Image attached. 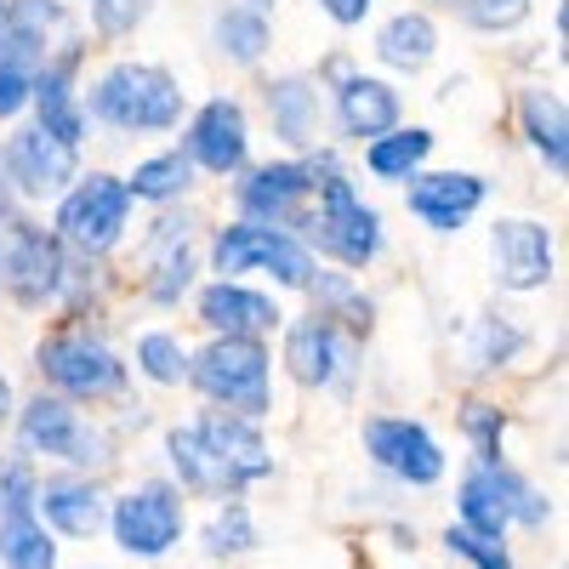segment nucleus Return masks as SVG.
Instances as JSON below:
<instances>
[{
  "mask_svg": "<svg viewBox=\"0 0 569 569\" xmlns=\"http://www.w3.org/2000/svg\"><path fill=\"white\" fill-rule=\"evenodd\" d=\"M308 177H313V200L297 217V240L313 257H330L337 268H370L382 257V211L359 200L353 177L342 171L337 149H308Z\"/></svg>",
  "mask_w": 569,
  "mask_h": 569,
  "instance_id": "nucleus-1",
  "label": "nucleus"
},
{
  "mask_svg": "<svg viewBox=\"0 0 569 569\" xmlns=\"http://www.w3.org/2000/svg\"><path fill=\"white\" fill-rule=\"evenodd\" d=\"M86 120L109 131H177L182 126V86L160 63H114L86 91Z\"/></svg>",
  "mask_w": 569,
  "mask_h": 569,
  "instance_id": "nucleus-2",
  "label": "nucleus"
},
{
  "mask_svg": "<svg viewBox=\"0 0 569 569\" xmlns=\"http://www.w3.org/2000/svg\"><path fill=\"white\" fill-rule=\"evenodd\" d=\"M188 382L217 410L262 421L273 399V359L262 337H211L200 353H188Z\"/></svg>",
  "mask_w": 569,
  "mask_h": 569,
  "instance_id": "nucleus-3",
  "label": "nucleus"
},
{
  "mask_svg": "<svg viewBox=\"0 0 569 569\" xmlns=\"http://www.w3.org/2000/svg\"><path fill=\"white\" fill-rule=\"evenodd\" d=\"M34 365H40V382L52 388L58 399L69 405H109L126 393V365L120 353L91 337V330H52L40 348H34Z\"/></svg>",
  "mask_w": 569,
  "mask_h": 569,
  "instance_id": "nucleus-4",
  "label": "nucleus"
},
{
  "mask_svg": "<svg viewBox=\"0 0 569 569\" xmlns=\"http://www.w3.org/2000/svg\"><path fill=\"white\" fill-rule=\"evenodd\" d=\"M211 273L217 279H240V273H273L291 291H308V279L319 273V257L297 240L291 228H268V222H228L211 240Z\"/></svg>",
  "mask_w": 569,
  "mask_h": 569,
  "instance_id": "nucleus-5",
  "label": "nucleus"
},
{
  "mask_svg": "<svg viewBox=\"0 0 569 569\" xmlns=\"http://www.w3.org/2000/svg\"><path fill=\"white\" fill-rule=\"evenodd\" d=\"M456 501H461V525L479 530V536H490V541H507L512 525L541 530L547 518H552V501L525 479V472H512L507 461H496V467H479V461H472Z\"/></svg>",
  "mask_w": 569,
  "mask_h": 569,
  "instance_id": "nucleus-6",
  "label": "nucleus"
},
{
  "mask_svg": "<svg viewBox=\"0 0 569 569\" xmlns=\"http://www.w3.org/2000/svg\"><path fill=\"white\" fill-rule=\"evenodd\" d=\"M131 194H126V177H109V171H91V177H74V188L58 194V240L80 257H103L120 246V233L131 222Z\"/></svg>",
  "mask_w": 569,
  "mask_h": 569,
  "instance_id": "nucleus-7",
  "label": "nucleus"
},
{
  "mask_svg": "<svg viewBox=\"0 0 569 569\" xmlns=\"http://www.w3.org/2000/svg\"><path fill=\"white\" fill-rule=\"evenodd\" d=\"M0 284L12 291L18 308H52L69 291V246L52 228L12 217L7 222V251H0Z\"/></svg>",
  "mask_w": 569,
  "mask_h": 569,
  "instance_id": "nucleus-8",
  "label": "nucleus"
},
{
  "mask_svg": "<svg viewBox=\"0 0 569 569\" xmlns=\"http://www.w3.org/2000/svg\"><path fill=\"white\" fill-rule=\"evenodd\" d=\"M109 530H114V547L131 558H166L188 530V501L177 485L149 479L109 507Z\"/></svg>",
  "mask_w": 569,
  "mask_h": 569,
  "instance_id": "nucleus-9",
  "label": "nucleus"
},
{
  "mask_svg": "<svg viewBox=\"0 0 569 569\" xmlns=\"http://www.w3.org/2000/svg\"><path fill=\"white\" fill-rule=\"evenodd\" d=\"M359 365V330H348L330 313H302L284 325V370L302 388H348V376Z\"/></svg>",
  "mask_w": 569,
  "mask_h": 569,
  "instance_id": "nucleus-10",
  "label": "nucleus"
},
{
  "mask_svg": "<svg viewBox=\"0 0 569 569\" xmlns=\"http://www.w3.org/2000/svg\"><path fill=\"white\" fill-rule=\"evenodd\" d=\"M18 439L29 456H52L69 467H103L109 461V439L58 393H34L18 410Z\"/></svg>",
  "mask_w": 569,
  "mask_h": 569,
  "instance_id": "nucleus-11",
  "label": "nucleus"
},
{
  "mask_svg": "<svg viewBox=\"0 0 569 569\" xmlns=\"http://www.w3.org/2000/svg\"><path fill=\"white\" fill-rule=\"evenodd\" d=\"M74 171H80V149H69V142H58L40 126H18L7 137V149H0V177H7V188L18 200L63 194V188L74 182Z\"/></svg>",
  "mask_w": 569,
  "mask_h": 569,
  "instance_id": "nucleus-12",
  "label": "nucleus"
},
{
  "mask_svg": "<svg viewBox=\"0 0 569 569\" xmlns=\"http://www.w3.org/2000/svg\"><path fill=\"white\" fill-rule=\"evenodd\" d=\"M365 456L388 472V479L410 485V490H427L445 479V450L439 439L427 433L421 421L410 416H370L365 421Z\"/></svg>",
  "mask_w": 569,
  "mask_h": 569,
  "instance_id": "nucleus-13",
  "label": "nucleus"
},
{
  "mask_svg": "<svg viewBox=\"0 0 569 569\" xmlns=\"http://www.w3.org/2000/svg\"><path fill=\"white\" fill-rule=\"evenodd\" d=\"M80 58H86V46L80 40H63V52L34 63V86H29L34 126L52 131L58 142H69V149H80V142H86V103H80V86H74Z\"/></svg>",
  "mask_w": 569,
  "mask_h": 569,
  "instance_id": "nucleus-14",
  "label": "nucleus"
},
{
  "mask_svg": "<svg viewBox=\"0 0 569 569\" xmlns=\"http://www.w3.org/2000/svg\"><path fill=\"white\" fill-rule=\"evenodd\" d=\"M308 200H313L308 160H268V166H251L240 182H233V206H240V217L246 222H268V228H297Z\"/></svg>",
  "mask_w": 569,
  "mask_h": 569,
  "instance_id": "nucleus-15",
  "label": "nucleus"
},
{
  "mask_svg": "<svg viewBox=\"0 0 569 569\" xmlns=\"http://www.w3.org/2000/svg\"><path fill=\"white\" fill-rule=\"evenodd\" d=\"M194 284V217L182 211H160L149 240H142V297L177 308Z\"/></svg>",
  "mask_w": 569,
  "mask_h": 569,
  "instance_id": "nucleus-16",
  "label": "nucleus"
},
{
  "mask_svg": "<svg viewBox=\"0 0 569 569\" xmlns=\"http://www.w3.org/2000/svg\"><path fill=\"white\" fill-rule=\"evenodd\" d=\"M182 154L194 160V171H211V177H233L246 171V154H251V120L233 98H211L194 109L182 131Z\"/></svg>",
  "mask_w": 569,
  "mask_h": 569,
  "instance_id": "nucleus-17",
  "label": "nucleus"
},
{
  "mask_svg": "<svg viewBox=\"0 0 569 569\" xmlns=\"http://www.w3.org/2000/svg\"><path fill=\"white\" fill-rule=\"evenodd\" d=\"M490 262H496V279L501 291H541L552 279V233L530 217H501L490 228Z\"/></svg>",
  "mask_w": 569,
  "mask_h": 569,
  "instance_id": "nucleus-18",
  "label": "nucleus"
},
{
  "mask_svg": "<svg viewBox=\"0 0 569 569\" xmlns=\"http://www.w3.org/2000/svg\"><path fill=\"white\" fill-rule=\"evenodd\" d=\"M485 194H490V182L472 177V171H416L405 206H410V217H416L421 228L456 233V228H467L472 211L485 206Z\"/></svg>",
  "mask_w": 569,
  "mask_h": 569,
  "instance_id": "nucleus-19",
  "label": "nucleus"
},
{
  "mask_svg": "<svg viewBox=\"0 0 569 569\" xmlns=\"http://www.w3.org/2000/svg\"><path fill=\"white\" fill-rule=\"evenodd\" d=\"M200 325L211 337H268L273 325H284L279 302L246 279H211L200 291Z\"/></svg>",
  "mask_w": 569,
  "mask_h": 569,
  "instance_id": "nucleus-20",
  "label": "nucleus"
},
{
  "mask_svg": "<svg viewBox=\"0 0 569 569\" xmlns=\"http://www.w3.org/2000/svg\"><path fill=\"white\" fill-rule=\"evenodd\" d=\"M330 109H337V131L353 137V142H370V137H382L399 126V91L388 80H376V74H337L330 80Z\"/></svg>",
  "mask_w": 569,
  "mask_h": 569,
  "instance_id": "nucleus-21",
  "label": "nucleus"
},
{
  "mask_svg": "<svg viewBox=\"0 0 569 569\" xmlns=\"http://www.w3.org/2000/svg\"><path fill=\"white\" fill-rule=\"evenodd\" d=\"M34 512L46 530L58 536H74V541H91L103 525H109V507H103V490L86 479V472H58V479H40L34 490Z\"/></svg>",
  "mask_w": 569,
  "mask_h": 569,
  "instance_id": "nucleus-22",
  "label": "nucleus"
},
{
  "mask_svg": "<svg viewBox=\"0 0 569 569\" xmlns=\"http://www.w3.org/2000/svg\"><path fill=\"white\" fill-rule=\"evenodd\" d=\"M200 439L233 467V479H240L246 490L251 485H262L268 472H273V450H268V439H262V427L251 421V416H233V410H206L200 421Z\"/></svg>",
  "mask_w": 569,
  "mask_h": 569,
  "instance_id": "nucleus-23",
  "label": "nucleus"
},
{
  "mask_svg": "<svg viewBox=\"0 0 569 569\" xmlns=\"http://www.w3.org/2000/svg\"><path fill=\"white\" fill-rule=\"evenodd\" d=\"M166 456H171V472L182 479V490L211 496V501L246 496V485L233 479V467L200 439V427H194V421H188V427H171V433H166Z\"/></svg>",
  "mask_w": 569,
  "mask_h": 569,
  "instance_id": "nucleus-24",
  "label": "nucleus"
},
{
  "mask_svg": "<svg viewBox=\"0 0 569 569\" xmlns=\"http://www.w3.org/2000/svg\"><path fill=\"white\" fill-rule=\"evenodd\" d=\"M319 91L325 86L308 80V74H279L262 91L268 120H273V131L291 142V149H319Z\"/></svg>",
  "mask_w": 569,
  "mask_h": 569,
  "instance_id": "nucleus-25",
  "label": "nucleus"
},
{
  "mask_svg": "<svg viewBox=\"0 0 569 569\" xmlns=\"http://www.w3.org/2000/svg\"><path fill=\"white\" fill-rule=\"evenodd\" d=\"M518 126H525L530 149L541 154V166L552 177L569 171V114H563V98L547 86H530L525 98H518Z\"/></svg>",
  "mask_w": 569,
  "mask_h": 569,
  "instance_id": "nucleus-26",
  "label": "nucleus"
},
{
  "mask_svg": "<svg viewBox=\"0 0 569 569\" xmlns=\"http://www.w3.org/2000/svg\"><path fill=\"white\" fill-rule=\"evenodd\" d=\"M376 58L399 74H421L439 58V29L427 12H393L382 29H376Z\"/></svg>",
  "mask_w": 569,
  "mask_h": 569,
  "instance_id": "nucleus-27",
  "label": "nucleus"
},
{
  "mask_svg": "<svg viewBox=\"0 0 569 569\" xmlns=\"http://www.w3.org/2000/svg\"><path fill=\"white\" fill-rule=\"evenodd\" d=\"M0 569H58V541L34 507H0Z\"/></svg>",
  "mask_w": 569,
  "mask_h": 569,
  "instance_id": "nucleus-28",
  "label": "nucleus"
},
{
  "mask_svg": "<svg viewBox=\"0 0 569 569\" xmlns=\"http://www.w3.org/2000/svg\"><path fill=\"white\" fill-rule=\"evenodd\" d=\"M69 34V7L63 0H7V40L23 58H52V46Z\"/></svg>",
  "mask_w": 569,
  "mask_h": 569,
  "instance_id": "nucleus-29",
  "label": "nucleus"
},
{
  "mask_svg": "<svg viewBox=\"0 0 569 569\" xmlns=\"http://www.w3.org/2000/svg\"><path fill=\"white\" fill-rule=\"evenodd\" d=\"M427 154H433V131L427 126H393V131L365 142V171L382 177V182H410L427 166Z\"/></svg>",
  "mask_w": 569,
  "mask_h": 569,
  "instance_id": "nucleus-30",
  "label": "nucleus"
},
{
  "mask_svg": "<svg viewBox=\"0 0 569 569\" xmlns=\"http://www.w3.org/2000/svg\"><path fill=\"white\" fill-rule=\"evenodd\" d=\"M268 34H273V23H268L262 12L240 7V0H228V7L211 18V46H217V52H222L228 63H240V69L262 63V52H268Z\"/></svg>",
  "mask_w": 569,
  "mask_h": 569,
  "instance_id": "nucleus-31",
  "label": "nucleus"
},
{
  "mask_svg": "<svg viewBox=\"0 0 569 569\" xmlns=\"http://www.w3.org/2000/svg\"><path fill=\"white\" fill-rule=\"evenodd\" d=\"M188 188H194V160H188L182 149L137 160V171L126 177V194L131 200H149V206H171V200L188 194Z\"/></svg>",
  "mask_w": 569,
  "mask_h": 569,
  "instance_id": "nucleus-32",
  "label": "nucleus"
},
{
  "mask_svg": "<svg viewBox=\"0 0 569 569\" xmlns=\"http://www.w3.org/2000/svg\"><path fill=\"white\" fill-rule=\"evenodd\" d=\"M251 547H257V518H251V507L240 496H233V501L217 507V518L206 525V552L211 558H240Z\"/></svg>",
  "mask_w": 569,
  "mask_h": 569,
  "instance_id": "nucleus-33",
  "label": "nucleus"
},
{
  "mask_svg": "<svg viewBox=\"0 0 569 569\" xmlns=\"http://www.w3.org/2000/svg\"><path fill=\"white\" fill-rule=\"evenodd\" d=\"M137 370L160 388H177V382H188V348L171 330H149V337H137Z\"/></svg>",
  "mask_w": 569,
  "mask_h": 569,
  "instance_id": "nucleus-34",
  "label": "nucleus"
},
{
  "mask_svg": "<svg viewBox=\"0 0 569 569\" xmlns=\"http://www.w3.org/2000/svg\"><path fill=\"white\" fill-rule=\"evenodd\" d=\"M461 433H467V445H472V461H479V467H496V461H501V433H507L501 405L472 399V405L461 410Z\"/></svg>",
  "mask_w": 569,
  "mask_h": 569,
  "instance_id": "nucleus-35",
  "label": "nucleus"
},
{
  "mask_svg": "<svg viewBox=\"0 0 569 569\" xmlns=\"http://www.w3.org/2000/svg\"><path fill=\"white\" fill-rule=\"evenodd\" d=\"M530 348V337L518 330L512 319H479V342H472V359H479V370H501V365H512L518 353Z\"/></svg>",
  "mask_w": 569,
  "mask_h": 569,
  "instance_id": "nucleus-36",
  "label": "nucleus"
},
{
  "mask_svg": "<svg viewBox=\"0 0 569 569\" xmlns=\"http://www.w3.org/2000/svg\"><path fill=\"white\" fill-rule=\"evenodd\" d=\"M29 86H34V58H23L12 40H0V120L23 114Z\"/></svg>",
  "mask_w": 569,
  "mask_h": 569,
  "instance_id": "nucleus-37",
  "label": "nucleus"
},
{
  "mask_svg": "<svg viewBox=\"0 0 569 569\" xmlns=\"http://www.w3.org/2000/svg\"><path fill=\"white\" fill-rule=\"evenodd\" d=\"M445 552H450V558H467L472 569H512V558H507L501 541L467 530V525H450V530H445Z\"/></svg>",
  "mask_w": 569,
  "mask_h": 569,
  "instance_id": "nucleus-38",
  "label": "nucleus"
},
{
  "mask_svg": "<svg viewBox=\"0 0 569 569\" xmlns=\"http://www.w3.org/2000/svg\"><path fill=\"white\" fill-rule=\"evenodd\" d=\"M461 18L479 34H507L530 18V0H461Z\"/></svg>",
  "mask_w": 569,
  "mask_h": 569,
  "instance_id": "nucleus-39",
  "label": "nucleus"
},
{
  "mask_svg": "<svg viewBox=\"0 0 569 569\" xmlns=\"http://www.w3.org/2000/svg\"><path fill=\"white\" fill-rule=\"evenodd\" d=\"M154 12V0H91V29L98 34H109V40H120V34H131L142 18Z\"/></svg>",
  "mask_w": 569,
  "mask_h": 569,
  "instance_id": "nucleus-40",
  "label": "nucleus"
},
{
  "mask_svg": "<svg viewBox=\"0 0 569 569\" xmlns=\"http://www.w3.org/2000/svg\"><path fill=\"white\" fill-rule=\"evenodd\" d=\"M34 490H40V472H34L29 450L0 461V507H34Z\"/></svg>",
  "mask_w": 569,
  "mask_h": 569,
  "instance_id": "nucleus-41",
  "label": "nucleus"
},
{
  "mask_svg": "<svg viewBox=\"0 0 569 569\" xmlns=\"http://www.w3.org/2000/svg\"><path fill=\"white\" fill-rule=\"evenodd\" d=\"M313 7H319L330 23H342V29H353V23L370 18V0H313Z\"/></svg>",
  "mask_w": 569,
  "mask_h": 569,
  "instance_id": "nucleus-42",
  "label": "nucleus"
},
{
  "mask_svg": "<svg viewBox=\"0 0 569 569\" xmlns=\"http://www.w3.org/2000/svg\"><path fill=\"white\" fill-rule=\"evenodd\" d=\"M0 416H12V382H7V370H0Z\"/></svg>",
  "mask_w": 569,
  "mask_h": 569,
  "instance_id": "nucleus-43",
  "label": "nucleus"
},
{
  "mask_svg": "<svg viewBox=\"0 0 569 569\" xmlns=\"http://www.w3.org/2000/svg\"><path fill=\"white\" fill-rule=\"evenodd\" d=\"M240 7H251V12H262V18H273V0H240Z\"/></svg>",
  "mask_w": 569,
  "mask_h": 569,
  "instance_id": "nucleus-44",
  "label": "nucleus"
},
{
  "mask_svg": "<svg viewBox=\"0 0 569 569\" xmlns=\"http://www.w3.org/2000/svg\"><path fill=\"white\" fill-rule=\"evenodd\" d=\"M0 40H7V0H0Z\"/></svg>",
  "mask_w": 569,
  "mask_h": 569,
  "instance_id": "nucleus-45",
  "label": "nucleus"
}]
</instances>
